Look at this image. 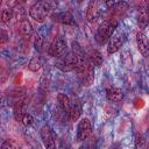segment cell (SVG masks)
Masks as SVG:
<instances>
[{
  "instance_id": "obj_12",
  "label": "cell",
  "mask_w": 149,
  "mask_h": 149,
  "mask_svg": "<svg viewBox=\"0 0 149 149\" xmlns=\"http://www.w3.org/2000/svg\"><path fill=\"white\" fill-rule=\"evenodd\" d=\"M51 20L58 23L63 24H72L73 23V17L69 12H59V13H54L51 14Z\"/></svg>"
},
{
  "instance_id": "obj_29",
  "label": "cell",
  "mask_w": 149,
  "mask_h": 149,
  "mask_svg": "<svg viewBox=\"0 0 149 149\" xmlns=\"http://www.w3.org/2000/svg\"><path fill=\"white\" fill-rule=\"evenodd\" d=\"M77 1H78V2H81V1H83V0H77Z\"/></svg>"
},
{
  "instance_id": "obj_13",
  "label": "cell",
  "mask_w": 149,
  "mask_h": 149,
  "mask_svg": "<svg viewBox=\"0 0 149 149\" xmlns=\"http://www.w3.org/2000/svg\"><path fill=\"white\" fill-rule=\"evenodd\" d=\"M136 42H137V48L143 56H148L149 52V44H148V38L143 33H137L136 34Z\"/></svg>"
},
{
  "instance_id": "obj_3",
  "label": "cell",
  "mask_w": 149,
  "mask_h": 149,
  "mask_svg": "<svg viewBox=\"0 0 149 149\" xmlns=\"http://www.w3.org/2000/svg\"><path fill=\"white\" fill-rule=\"evenodd\" d=\"M50 10V5L47 1H38L34 3L29 9V15L36 22H44Z\"/></svg>"
},
{
  "instance_id": "obj_9",
  "label": "cell",
  "mask_w": 149,
  "mask_h": 149,
  "mask_svg": "<svg viewBox=\"0 0 149 149\" xmlns=\"http://www.w3.org/2000/svg\"><path fill=\"white\" fill-rule=\"evenodd\" d=\"M41 139H42V141L47 148H54L55 147V134L48 125H44L41 128Z\"/></svg>"
},
{
  "instance_id": "obj_5",
  "label": "cell",
  "mask_w": 149,
  "mask_h": 149,
  "mask_svg": "<svg viewBox=\"0 0 149 149\" xmlns=\"http://www.w3.org/2000/svg\"><path fill=\"white\" fill-rule=\"evenodd\" d=\"M66 49V40L64 36H57L48 49V54L52 57L62 55Z\"/></svg>"
},
{
  "instance_id": "obj_10",
  "label": "cell",
  "mask_w": 149,
  "mask_h": 149,
  "mask_svg": "<svg viewBox=\"0 0 149 149\" xmlns=\"http://www.w3.org/2000/svg\"><path fill=\"white\" fill-rule=\"evenodd\" d=\"M17 29H19L20 35L22 37H24V38H28L31 35V33H33L31 24H30L29 20L26 16H23V17L17 20Z\"/></svg>"
},
{
  "instance_id": "obj_7",
  "label": "cell",
  "mask_w": 149,
  "mask_h": 149,
  "mask_svg": "<svg viewBox=\"0 0 149 149\" xmlns=\"http://www.w3.org/2000/svg\"><path fill=\"white\" fill-rule=\"evenodd\" d=\"M125 42V35L122 33H118L113 36L109 37L108 41V47H107V52L108 54H114L118 50L121 49V47L123 45Z\"/></svg>"
},
{
  "instance_id": "obj_19",
  "label": "cell",
  "mask_w": 149,
  "mask_h": 149,
  "mask_svg": "<svg viewBox=\"0 0 149 149\" xmlns=\"http://www.w3.org/2000/svg\"><path fill=\"white\" fill-rule=\"evenodd\" d=\"M13 9L9 7H7V8H5V9H2V12H1V21L3 22V23H8L10 20H12V17H13Z\"/></svg>"
},
{
  "instance_id": "obj_22",
  "label": "cell",
  "mask_w": 149,
  "mask_h": 149,
  "mask_svg": "<svg viewBox=\"0 0 149 149\" xmlns=\"http://www.w3.org/2000/svg\"><path fill=\"white\" fill-rule=\"evenodd\" d=\"M8 41V34L6 30L0 29V44L1 43H6Z\"/></svg>"
},
{
  "instance_id": "obj_15",
  "label": "cell",
  "mask_w": 149,
  "mask_h": 149,
  "mask_svg": "<svg viewBox=\"0 0 149 149\" xmlns=\"http://www.w3.org/2000/svg\"><path fill=\"white\" fill-rule=\"evenodd\" d=\"M106 97L111 101H120L123 98V93L120 88L116 87H109L106 91Z\"/></svg>"
},
{
  "instance_id": "obj_30",
  "label": "cell",
  "mask_w": 149,
  "mask_h": 149,
  "mask_svg": "<svg viewBox=\"0 0 149 149\" xmlns=\"http://www.w3.org/2000/svg\"><path fill=\"white\" fill-rule=\"evenodd\" d=\"M21 1H27V0H21Z\"/></svg>"
},
{
  "instance_id": "obj_18",
  "label": "cell",
  "mask_w": 149,
  "mask_h": 149,
  "mask_svg": "<svg viewBox=\"0 0 149 149\" xmlns=\"http://www.w3.org/2000/svg\"><path fill=\"white\" fill-rule=\"evenodd\" d=\"M148 23V13L146 8H141L140 9V14H139V24L141 28H146Z\"/></svg>"
},
{
  "instance_id": "obj_11",
  "label": "cell",
  "mask_w": 149,
  "mask_h": 149,
  "mask_svg": "<svg viewBox=\"0 0 149 149\" xmlns=\"http://www.w3.org/2000/svg\"><path fill=\"white\" fill-rule=\"evenodd\" d=\"M128 3L126 1H119L116 3H114L109 9H108V13L109 15H112V17H118V16H122L127 9H128Z\"/></svg>"
},
{
  "instance_id": "obj_24",
  "label": "cell",
  "mask_w": 149,
  "mask_h": 149,
  "mask_svg": "<svg viewBox=\"0 0 149 149\" xmlns=\"http://www.w3.org/2000/svg\"><path fill=\"white\" fill-rule=\"evenodd\" d=\"M42 47H43V40L41 37H36L35 40V48L37 51H42Z\"/></svg>"
},
{
  "instance_id": "obj_2",
  "label": "cell",
  "mask_w": 149,
  "mask_h": 149,
  "mask_svg": "<svg viewBox=\"0 0 149 149\" xmlns=\"http://www.w3.org/2000/svg\"><path fill=\"white\" fill-rule=\"evenodd\" d=\"M76 70L78 71V74L81 79L83 85L85 86H90L93 83L94 79V65L91 61H81Z\"/></svg>"
},
{
  "instance_id": "obj_20",
  "label": "cell",
  "mask_w": 149,
  "mask_h": 149,
  "mask_svg": "<svg viewBox=\"0 0 149 149\" xmlns=\"http://www.w3.org/2000/svg\"><path fill=\"white\" fill-rule=\"evenodd\" d=\"M90 61L93 63V65L95 64V65L100 66V65H101V63H102V57H101V55L99 54V51L93 50V51H92V54H91Z\"/></svg>"
},
{
  "instance_id": "obj_17",
  "label": "cell",
  "mask_w": 149,
  "mask_h": 149,
  "mask_svg": "<svg viewBox=\"0 0 149 149\" xmlns=\"http://www.w3.org/2000/svg\"><path fill=\"white\" fill-rule=\"evenodd\" d=\"M43 65V61L40 56H34L30 61H29V64H28V69L30 71H37L41 69V66Z\"/></svg>"
},
{
  "instance_id": "obj_27",
  "label": "cell",
  "mask_w": 149,
  "mask_h": 149,
  "mask_svg": "<svg viewBox=\"0 0 149 149\" xmlns=\"http://www.w3.org/2000/svg\"><path fill=\"white\" fill-rule=\"evenodd\" d=\"M3 102H5V97H3V94H2V93H0V108L2 107Z\"/></svg>"
},
{
  "instance_id": "obj_6",
  "label": "cell",
  "mask_w": 149,
  "mask_h": 149,
  "mask_svg": "<svg viewBox=\"0 0 149 149\" xmlns=\"http://www.w3.org/2000/svg\"><path fill=\"white\" fill-rule=\"evenodd\" d=\"M91 132H92V126H91L90 120L87 118L81 119L78 123V127H77V139H78V141L86 140L91 135Z\"/></svg>"
},
{
  "instance_id": "obj_1",
  "label": "cell",
  "mask_w": 149,
  "mask_h": 149,
  "mask_svg": "<svg viewBox=\"0 0 149 149\" xmlns=\"http://www.w3.org/2000/svg\"><path fill=\"white\" fill-rule=\"evenodd\" d=\"M118 27V20L114 17H109L107 20H105L98 28L97 33H95V41L99 44H104L106 43L109 37L113 35V33L115 31Z\"/></svg>"
},
{
  "instance_id": "obj_4",
  "label": "cell",
  "mask_w": 149,
  "mask_h": 149,
  "mask_svg": "<svg viewBox=\"0 0 149 149\" xmlns=\"http://www.w3.org/2000/svg\"><path fill=\"white\" fill-rule=\"evenodd\" d=\"M81 61H84V57L80 56L79 52H77V51L73 50V51L66 54V55L62 58V61L58 63V66H59L63 71H72V70H74V69L77 68V65H78Z\"/></svg>"
},
{
  "instance_id": "obj_25",
  "label": "cell",
  "mask_w": 149,
  "mask_h": 149,
  "mask_svg": "<svg viewBox=\"0 0 149 149\" xmlns=\"http://www.w3.org/2000/svg\"><path fill=\"white\" fill-rule=\"evenodd\" d=\"M143 143H144V140H143V136L142 135H137V140H136V148H139V147H142L143 146Z\"/></svg>"
},
{
  "instance_id": "obj_26",
  "label": "cell",
  "mask_w": 149,
  "mask_h": 149,
  "mask_svg": "<svg viewBox=\"0 0 149 149\" xmlns=\"http://www.w3.org/2000/svg\"><path fill=\"white\" fill-rule=\"evenodd\" d=\"M105 3H106V6H107V8L109 9V8L115 3V1H114V0H105Z\"/></svg>"
},
{
  "instance_id": "obj_21",
  "label": "cell",
  "mask_w": 149,
  "mask_h": 149,
  "mask_svg": "<svg viewBox=\"0 0 149 149\" xmlns=\"http://www.w3.org/2000/svg\"><path fill=\"white\" fill-rule=\"evenodd\" d=\"M21 122L26 126V127H28V126H31L33 125V122H34V118L29 114V113H23V115H22V119H21Z\"/></svg>"
},
{
  "instance_id": "obj_28",
  "label": "cell",
  "mask_w": 149,
  "mask_h": 149,
  "mask_svg": "<svg viewBox=\"0 0 149 149\" xmlns=\"http://www.w3.org/2000/svg\"><path fill=\"white\" fill-rule=\"evenodd\" d=\"M1 5H2V0H0V7H1Z\"/></svg>"
},
{
  "instance_id": "obj_16",
  "label": "cell",
  "mask_w": 149,
  "mask_h": 149,
  "mask_svg": "<svg viewBox=\"0 0 149 149\" xmlns=\"http://www.w3.org/2000/svg\"><path fill=\"white\" fill-rule=\"evenodd\" d=\"M81 114V106L79 101H76L73 105H71V111H70V119L72 121H77Z\"/></svg>"
},
{
  "instance_id": "obj_14",
  "label": "cell",
  "mask_w": 149,
  "mask_h": 149,
  "mask_svg": "<svg viewBox=\"0 0 149 149\" xmlns=\"http://www.w3.org/2000/svg\"><path fill=\"white\" fill-rule=\"evenodd\" d=\"M57 101L61 106V108L63 109V112L68 115H70V111H71V102L68 95L63 94V93H58L57 95Z\"/></svg>"
},
{
  "instance_id": "obj_8",
  "label": "cell",
  "mask_w": 149,
  "mask_h": 149,
  "mask_svg": "<svg viewBox=\"0 0 149 149\" xmlns=\"http://www.w3.org/2000/svg\"><path fill=\"white\" fill-rule=\"evenodd\" d=\"M100 1L99 0H91L86 12V19L88 22H95L100 16Z\"/></svg>"
},
{
  "instance_id": "obj_23",
  "label": "cell",
  "mask_w": 149,
  "mask_h": 149,
  "mask_svg": "<svg viewBox=\"0 0 149 149\" xmlns=\"http://www.w3.org/2000/svg\"><path fill=\"white\" fill-rule=\"evenodd\" d=\"M15 143L12 141V140H6L2 144H1V148L2 149H6V148H15Z\"/></svg>"
}]
</instances>
